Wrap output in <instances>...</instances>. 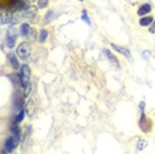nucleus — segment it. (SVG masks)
<instances>
[{"label": "nucleus", "instance_id": "nucleus-1", "mask_svg": "<svg viewBox=\"0 0 155 154\" xmlns=\"http://www.w3.org/2000/svg\"><path fill=\"white\" fill-rule=\"evenodd\" d=\"M20 80H21V86L25 88L24 94L28 96L31 88V68L28 65H23L21 69H20Z\"/></svg>", "mask_w": 155, "mask_h": 154}, {"label": "nucleus", "instance_id": "nucleus-2", "mask_svg": "<svg viewBox=\"0 0 155 154\" xmlns=\"http://www.w3.org/2000/svg\"><path fill=\"white\" fill-rule=\"evenodd\" d=\"M138 125L143 133H150L153 130V121H151L150 117H147L143 110H142V113H140V118L138 121Z\"/></svg>", "mask_w": 155, "mask_h": 154}, {"label": "nucleus", "instance_id": "nucleus-3", "mask_svg": "<svg viewBox=\"0 0 155 154\" xmlns=\"http://www.w3.org/2000/svg\"><path fill=\"white\" fill-rule=\"evenodd\" d=\"M16 55L20 60L27 61L28 59H29V55H31V45L28 43H20L19 47H17Z\"/></svg>", "mask_w": 155, "mask_h": 154}, {"label": "nucleus", "instance_id": "nucleus-4", "mask_svg": "<svg viewBox=\"0 0 155 154\" xmlns=\"http://www.w3.org/2000/svg\"><path fill=\"white\" fill-rule=\"evenodd\" d=\"M20 143V137H16V136H11L8 139L5 141V145H4V149L7 153H12L13 150L17 148V145Z\"/></svg>", "mask_w": 155, "mask_h": 154}, {"label": "nucleus", "instance_id": "nucleus-5", "mask_svg": "<svg viewBox=\"0 0 155 154\" xmlns=\"http://www.w3.org/2000/svg\"><path fill=\"white\" fill-rule=\"evenodd\" d=\"M104 55L106 56V57H107V60L110 61V62H111V64L114 65V66H117V68H121V65H119V61H118L117 56H114V55H113V53H111V52L109 51V49H104Z\"/></svg>", "mask_w": 155, "mask_h": 154}, {"label": "nucleus", "instance_id": "nucleus-6", "mask_svg": "<svg viewBox=\"0 0 155 154\" xmlns=\"http://www.w3.org/2000/svg\"><path fill=\"white\" fill-rule=\"evenodd\" d=\"M151 12V5L149 4V3H146V4H142L138 8V11H137V15L143 17V16H147V13Z\"/></svg>", "mask_w": 155, "mask_h": 154}, {"label": "nucleus", "instance_id": "nucleus-7", "mask_svg": "<svg viewBox=\"0 0 155 154\" xmlns=\"http://www.w3.org/2000/svg\"><path fill=\"white\" fill-rule=\"evenodd\" d=\"M111 48L114 49L115 52H119V53H122L125 57L127 59H131V53H130V51L127 48H123V47H119V45H115V44H111Z\"/></svg>", "mask_w": 155, "mask_h": 154}, {"label": "nucleus", "instance_id": "nucleus-8", "mask_svg": "<svg viewBox=\"0 0 155 154\" xmlns=\"http://www.w3.org/2000/svg\"><path fill=\"white\" fill-rule=\"evenodd\" d=\"M13 104H15V106L17 109H23V104H24V99H23V94L19 92L15 93V96H13Z\"/></svg>", "mask_w": 155, "mask_h": 154}, {"label": "nucleus", "instance_id": "nucleus-9", "mask_svg": "<svg viewBox=\"0 0 155 154\" xmlns=\"http://www.w3.org/2000/svg\"><path fill=\"white\" fill-rule=\"evenodd\" d=\"M153 22H154V17L151 16V15H147V16L140 17L138 24H139L140 27H150L151 24H153Z\"/></svg>", "mask_w": 155, "mask_h": 154}, {"label": "nucleus", "instance_id": "nucleus-10", "mask_svg": "<svg viewBox=\"0 0 155 154\" xmlns=\"http://www.w3.org/2000/svg\"><path fill=\"white\" fill-rule=\"evenodd\" d=\"M8 61H9V64H11V66H12L13 69H19V68H20V64H19V57H17L16 55L9 53V55H8Z\"/></svg>", "mask_w": 155, "mask_h": 154}, {"label": "nucleus", "instance_id": "nucleus-11", "mask_svg": "<svg viewBox=\"0 0 155 154\" xmlns=\"http://www.w3.org/2000/svg\"><path fill=\"white\" fill-rule=\"evenodd\" d=\"M31 25L29 24H27V23H24V24H21V27H20V36H28L29 35V32H31Z\"/></svg>", "mask_w": 155, "mask_h": 154}, {"label": "nucleus", "instance_id": "nucleus-12", "mask_svg": "<svg viewBox=\"0 0 155 154\" xmlns=\"http://www.w3.org/2000/svg\"><path fill=\"white\" fill-rule=\"evenodd\" d=\"M15 38L16 36L13 35V32H9L8 31V35H7V47H9V48L15 47Z\"/></svg>", "mask_w": 155, "mask_h": 154}, {"label": "nucleus", "instance_id": "nucleus-13", "mask_svg": "<svg viewBox=\"0 0 155 154\" xmlns=\"http://www.w3.org/2000/svg\"><path fill=\"white\" fill-rule=\"evenodd\" d=\"M37 11V7H33V5H31V7H28V8L24 11V16L25 17H31V16H35V13H36Z\"/></svg>", "mask_w": 155, "mask_h": 154}, {"label": "nucleus", "instance_id": "nucleus-14", "mask_svg": "<svg viewBox=\"0 0 155 154\" xmlns=\"http://www.w3.org/2000/svg\"><path fill=\"white\" fill-rule=\"evenodd\" d=\"M47 37H48V31L47 29H41L40 33H38V41H40V43H45Z\"/></svg>", "mask_w": 155, "mask_h": 154}, {"label": "nucleus", "instance_id": "nucleus-15", "mask_svg": "<svg viewBox=\"0 0 155 154\" xmlns=\"http://www.w3.org/2000/svg\"><path fill=\"white\" fill-rule=\"evenodd\" d=\"M48 4H49V0H37V8L38 9L47 8Z\"/></svg>", "mask_w": 155, "mask_h": 154}, {"label": "nucleus", "instance_id": "nucleus-16", "mask_svg": "<svg viewBox=\"0 0 155 154\" xmlns=\"http://www.w3.org/2000/svg\"><path fill=\"white\" fill-rule=\"evenodd\" d=\"M24 114H25V110H24V109H20L19 114H17L16 118H15V122H16V124H20V122L24 120Z\"/></svg>", "mask_w": 155, "mask_h": 154}, {"label": "nucleus", "instance_id": "nucleus-17", "mask_svg": "<svg viewBox=\"0 0 155 154\" xmlns=\"http://www.w3.org/2000/svg\"><path fill=\"white\" fill-rule=\"evenodd\" d=\"M146 146H147V141H146V139H139L138 143H137V150H139V152H140V150H143Z\"/></svg>", "mask_w": 155, "mask_h": 154}, {"label": "nucleus", "instance_id": "nucleus-18", "mask_svg": "<svg viewBox=\"0 0 155 154\" xmlns=\"http://www.w3.org/2000/svg\"><path fill=\"white\" fill-rule=\"evenodd\" d=\"M28 36H29L31 41H35V40H36V29H35V28H32V29H31V32H29V35H28Z\"/></svg>", "mask_w": 155, "mask_h": 154}, {"label": "nucleus", "instance_id": "nucleus-19", "mask_svg": "<svg viewBox=\"0 0 155 154\" xmlns=\"http://www.w3.org/2000/svg\"><path fill=\"white\" fill-rule=\"evenodd\" d=\"M9 79H11V81L13 82V85H17V80H20V76L17 77L16 75H11L9 76ZM20 81H21V80H20Z\"/></svg>", "mask_w": 155, "mask_h": 154}, {"label": "nucleus", "instance_id": "nucleus-20", "mask_svg": "<svg viewBox=\"0 0 155 154\" xmlns=\"http://www.w3.org/2000/svg\"><path fill=\"white\" fill-rule=\"evenodd\" d=\"M81 17H82V20H85L86 24H90V19H89V16H87L86 11H84V12H82V16H81Z\"/></svg>", "mask_w": 155, "mask_h": 154}, {"label": "nucleus", "instance_id": "nucleus-21", "mask_svg": "<svg viewBox=\"0 0 155 154\" xmlns=\"http://www.w3.org/2000/svg\"><path fill=\"white\" fill-rule=\"evenodd\" d=\"M149 31H150V33H155V20L153 22V24L149 27Z\"/></svg>", "mask_w": 155, "mask_h": 154}, {"label": "nucleus", "instance_id": "nucleus-22", "mask_svg": "<svg viewBox=\"0 0 155 154\" xmlns=\"http://www.w3.org/2000/svg\"><path fill=\"white\" fill-rule=\"evenodd\" d=\"M52 15H53V12H52V11H48V12H47V15H45V20L48 22V20L51 19V16H52Z\"/></svg>", "mask_w": 155, "mask_h": 154}, {"label": "nucleus", "instance_id": "nucleus-23", "mask_svg": "<svg viewBox=\"0 0 155 154\" xmlns=\"http://www.w3.org/2000/svg\"><path fill=\"white\" fill-rule=\"evenodd\" d=\"M149 55H150V52H143V57H144V59L149 57Z\"/></svg>", "mask_w": 155, "mask_h": 154}, {"label": "nucleus", "instance_id": "nucleus-24", "mask_svg": "<svg viewBox=\"0 0 155 154\" xmlns=\"http://www.w3.org/2000/svg\"><path fill=\"white\" fill-rule=\"evenodd\" d=\"M2 154H7V152H5V149H3V150H2Z\"/></svg>", "mask_w": 155, "mask_h": 154}, {"label": "nucleus", "instance_id": "nucleus-25", "mask_svg": "<svg viewBox=\"0 0 155 154\" xmlns=\"http://www.w3.org/2000/svg\"><path fill=\"white\" fill-rule=\"evenodd\" d=\"M80 2H82V0H80Z\"/></svg>", "mask_w": 155, "mask_h": 154}]
</instances>
